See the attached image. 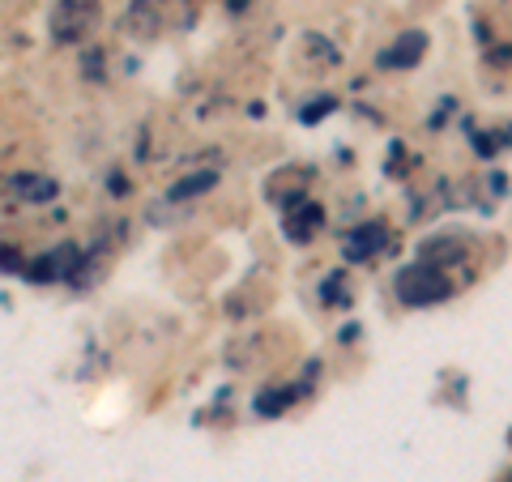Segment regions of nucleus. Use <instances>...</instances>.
Listing matches in <instances>:
<instances>
[{
  "label": "nucleus",
  "mask_w": 512,
  "mask_h": 482,
  "mask_svg": "<svg viewBox=\"0 0 512 482\" xmlns=\"http://www.w3.org/2000/svg\"><path fill=\"white\" fill-rule=\"evenodd\" d=\"M384 244H389V231H384L380 222H367V227L350 231V239H346V256H350V261H367V256H376Z\"/></svg>",
  "instance_id": "3"
},
{
  "label": "nucleus",
  "mask_w": 512,
  "mask_h": 482,
  "mask_svg": "<svg viewBox=\"0 0 512 482\" xmlns=\"http://www.w3.org/2000/svg\"><path fill=\"white\" fill-rule=\"evenodd\" d=\"M461 256H466V244H461V239L440 235V239H427V244L419 248V265H427V269H444V265H457Z\"/></svg>",
  "instance_id": "4"
},
{
  "label": "nucleus",
  "mask_w": 512,
  "mask_h": 482,
  "mask_svg": "<svg viewBox=\"0 0 512 482\" xmlns=\"http://www.w3.org/2000/svg\"><path fill=\"white\" fill-rule=\"evenodd\" d=\"M286 401H291V393H286V389H282V393H265L261 401H256V410H261L265 419H274V414L286 406Z\"/></svg>",
  "instance_id": "7"
},
{
  "label": "nucleus",
  "mask_w": 512,
  "mask_h": 482,
  "mask_svg": "<svg viewBox=\"0 0 512 482\" xmlns=\"http://www.w3.org/2000/svg\"><path fill=\"white\" fill-rule=\"evenodd\" d=\"M423 52H427V35H419V30H410V35H402V39H397V43L389 47V52L380 56V64H384V69H414Z\"/></svg>",
  "instance_id": "2"
},
{
  "label": "nucleus",
  "mask_w": 512,
  "mask_h": 482,
  "mask_svg": "<svg viewBox=\"0 0 512 482\" xmlns=\"http://www.w3.org/2000/svg\"><path fill=\"white\" fill-rule=\"evenodd\" d=\"M329 111H333V99H316V103H308V111H303V120L316 124L320 116H329Z\"/></svg>",
  "instance_id": "9"
},
{
  "label": "nucleus",
  "mask_w": 512,
  "mask_h": 482,
  "mask_svg": "<svg viewBox=\"0 0 512 482\" xmlns=\"http://www.w3.org/2000/svg\"><path fill=\"white\" fill-rule=\"evenodd\" d=\"M52 278H56L52 256H39V261H30V282H52Z\"/></svg>",
  "instance_id": "8"
},
{
  "label": "nucleus",
  "mask_w": 512,
  "mask_h": 482,
  "mask_svg": "<svg viewBox=\"0 0 512 482\" xmlns=\"http://www.w3.org/2000/svg\"><path fill=\"white\" fill-rule=\"evenodd\" d=\"M504 482H512V474H508V478H504Z\"/></svg>",
  "instance_id": "12"
},
{
  "label": "nucleus",
  "mask_w": 512,
  "mask_h": 482,
  "mask_svg": "<svg viewBox=\"0 0 512 482\" xmlns=\"http://www.w3.org/2000/svg\"><path fill=\"white\" fill-rule=\"evenodd\" d=\"M9 192H13V197H22V201H52L56 197V184L43 180V175L22 171V175H13V180H9Z\"/></svg>",
  "instance_id": "5"
},
{
  "label": "nucleus",
  "mask_w": 512,
  "mask_h": 482,
  "mask_svg": "<svg viewBox=\"0 0 512 482\" xmlns=\"http://www.w3.org/2000/svg\"><path fill=\"white\" fill-rule=\"evenodd\" d=\"M214 180H218L214 171H201V175H192V180H180V184H175V188H171V197H175V201H184V197H197V192H210Z\"/></svg>",
  "instance_id": "6"
},
{
  "label": "nucleus",
  "mask_w": 512,
  "mask_h": 482,
  "mask_svg": "<svg viewBox=\"0 0 512 482\" xmlns=\"http://www.w3.org/2000/svg\"><path fill=\"white\" fill-rule=\"evenodd\" d=\"M508 448H512V431H508Z\"/></svg>",
  "instance_id": "11"
},
{
  "label": "nucleus",
  "mask_w": 512,
  "mask_h": 482,
  "mask_svg": "<svg viewBox=\"0 0 512 482\" xmlns=\"http://www.w3.org/2000/svg\"><path fill=\"white\" fill-rule=\"evenodd\" d=\"M18 265H22L18 252H0V269H18Z\"/></svg>",
  "instance_id": "10"
},
{
  "label": "nucleus",
  "mask_w": 512,
  "mask_h": 482,
  "mask_svg": "<svg viewBox=\"0 0 512 482\" xmlns=\"http://www.w3.org/2000/svg\"><path fill=\"white\" fill-rule=\"evenodd\" d=\"M448 295H453V282H448L440 269L410 265V269L397 273V299L410 303V308H427V303H440Z\"/></svg>",
  "instance_id": "1"
}]
</instances>
